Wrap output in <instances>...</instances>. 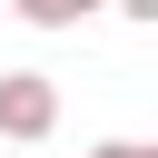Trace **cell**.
Returning a JSON list of instances; mask_svg holds the SVG:
<instances>
[{"label": "cell", "instance_id": "cell-3", "mask_svg": "<svg viewBox=\"0 0 158 158\" xmlns=\"http://www.w3.org/2000/svg\"><path fill=\"white\" fill-rule=\"evenodd\" d=\"M89 158H158V148H148V138H99Z\"/></svg>", "mask_w": 158, "mask_h": 158}, {"label": "cell", "instance_id": "cell-2", "mask_svg": "<svg viewBox=\"0 0 158 158\" xmlns=\"http://www.w3.org/2000/svg\"><path fill=\"white\" fill-rule=\"evenodd\" d=\"M10 10H20L30 30H79V20L99 10V0H10Z\"/></svg>", "mask_w": 158, "mask_h": 158}, {"label": "cell", "instance_id": "cell-1", "mask_svg": "<svg viewBox=\"0 0 158 158\" xmlns=\"http://www.w3.org/2000/svg\"><path fill=\"white\" fill-rule=\"evenodd\" d=\"M59 128V79L49 69H0V138L10 148H40Z\"/></svg>", "mask_w": 158, "mask_h": 158}, {"label": "cell", "instance_id": "cell-4", "mask_svg": "<svg viewBox=\"0 0 158 158\" xmlns=\"http://www.w3.org/2000/svg\"><path fill=\"white\" fill-rule=\"evenodd\" d=\"M109 10H128V20H158V0H109Z\"/></svg>", "mask_w": 158, "mask_h": 158}]
</instances>
